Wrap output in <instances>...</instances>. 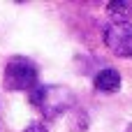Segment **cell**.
<instances>
[{"instance_id": "cell-3", "label": "cell", "mask_w": 132, "mask_h": 132, "mask_svg": "<svg viewBox=\"0 0 132 132\" xmlns=\"http://www.w3.org/2000/svg\"><path fill=\"white\" fill-rule=\"evenodd\" d=\"M104 44L111 53L132 58V23H109L104 26Z\"/></svg>"}, {"instance_id": "cell-7", "label": "cell", "mask_w": 132, "mask_h": 132, "mask_svg": "<svg viewBox=\"0 0 132 132\" xmlns=\"http://www.w3.org/2000/svg\"><path fill=\"white\" fill-rule=\"evenodd\" d=\"M125 132H132V125H130V128H128V130H125Z\"/></svg>"}, {"instance_id": "cell-5", "label": "cell", "mask_w": 132, "mask_h": 132, "mask_svg": "<svg viewBox=\"0 0 132 132\" xmlns=\"http://www.w3.org/2000/svg\"><path fill=\"white\" fill-rule=\"evenodd\" d=\"M109 16L114 19V23H130L132 16V0H114L107 5Z\"/></svg>"}, {"instance_id": "cell-2", "label": "cell", "mask_w": 132, "mask_h": 132, "mask_svg": "<svg viewBox=\"0 0 132 132\" xmlns=\"http://www.w3.org/2000/svg\"><path fill=\"white\" fill-rule=\"evenodd\" d=\"M37 65L26 58V56H14L7 60L5 65V74H2V86L7 90H32L37 84Z\"/></svg>"}, {"instance_id": "cell-1", "label": "cell", "mask_w": 132, "mask_h": 132, "mask_svg": "<svg viewBox=\"0 0 132 132\" xmlns=\"http://www.w3.org/2000/svg\"><path fill=\"white\" fill-rule=\"evenodd\" d=\"M28 97H30L32 107H37V109L42 111L44 118H56V116H60V114L74 102L72 93L65 90L63 86H35Z\"/></svg>"}, {"instance_id": "cell-4", "label": "cell", "mask_w": 132, "mask_h": 132, "mask_svg": "<svg viewBox=\"0 0 132 132\" xmlns=\"http://www.w3.org/2000/svg\"><path fill=\"white\" fill-rule=\"evenodd\" d=\"M93 86L100 90V93H116L121 88V74L114 70V67H104L95 74L93 79Z\"/></svg>"}, {"instance_id": "cell-6", "label": "cell", "mask_w": 132, "mask_h": 132, "mask_svg": "<svg viewBox=\"0 0 132 132\" xmlns=\"http://www.w3.org/2000/svg\"><path fill=\"white\" fill-rule=\"evenodd\" d=\"M26 132H49V130H46L42 123H30V125L26 128Z\"/></svg>"}]
</instances>
